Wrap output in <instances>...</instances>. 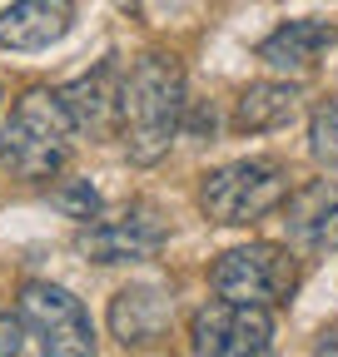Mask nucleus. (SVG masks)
<instances>
[{
    "instance_id": "obj_15",
    "label": "nucleus",
    "mask_w": 338,
    "mask_h": 357,
    "mask_svg": "<svg viewBox=\"0 0 338 357\" xmlns=\"http://www.w3.org/2000/svg\"><path fill=\"white\" fill-rule=\"evenodd\" d=\"M55 208L65 218H100V194L90 189V178H70L55 189Z\"/></svg>"
},
{
    "instance_id": "obj_13",
    "label": "nucleus",
    "mask_w": 338,
    "mask_h": 357,
    "mask_svg": "<svg viewBox=\"0 0 338 357\" xmlns=\"http://www.w3.org/2000/svg\"><path fill=\"white\" fill-rule=\"evenodd\" d=\"M293 114H299V89L288 79H259L234 100V129L239 134H269V129L288 124Z\"/></svg>"
},
{
    "instance_id": "obj_17",
    "label": "nucleus",
    "mask_w": 338,
    "mask_h": 357,
    "mask_svg": "<svg viewBox=\"0 0 338 357\" xmlns=\"http://www.w3.org/2000/svg\"><path fill=\"white\" fill-rule=\"evenodd\" d=\"M314 352H338V323H328V328L318 333V342H314Z\"/></svg>"
},
{
    "instance_id": "obj_11",
    "label": "nucleus",
    "mask_w": 338,
    "mask_h": 357,
    "mask_svg": "<svg viewBox=\"0 0 338 357\" xmlns=\"http://www.w3.org/2000/svg\"><path fill=\"white\" fill-rule=\"evenodd\" d=\"M333 45H338V30L328 20H288L259 45V60L279 75H309Z\"/></svg>"
},
{
    "instance_id": "obj_3",
    "label": "nucleus",
    "mask_w": 338,
    "mask_h": 357,
    "mask_svg": "<svg viewBox=\"0 0 338 357\" xmlns=\"http://www.w3.org/2000/svg\"><path fill=\"white\" fill-rule=\"evenodd\" d=\"M288 178L293 174L279 159H234V164H219V169H209L204 184H199V208L214 223L244 229V223L269 218L288 199Z\"/></svg>"
},
{
    "instance_id": "obj_12",
    "label": "nucleus",
    "mask_w": 338,
    "mask_h": 357,
    "mask_svg": "<svg viewBox=\"0 0 338 357\" xmlns=\"http://www.w3.org/2000/svg\"><path fill=\"white\" fill-rule=\"evenodd\" d=\"M169 323V298L159 288H124L115 303H110V328L124 347H145L164 333Z\"/></svg>"
},
{
    "instance_id": "obj_9",
    "label": "nucleus",
    "mask_w": 338,
    "mask_h": 357,
    "mask_svg": "<svg viewBox=\"0 0 338 357\" xmlns=\"http://www.w3.org/2000/svg\"><path fill=\"white\" fill-rule=\"evenodd\" d=\"M119 84H124V75L105 60L100 70L80 75L75 84L60 89V105H65L75 134H90V139H110V134H119Z\"/></svg>"
},
{
    "instance_id": "obj_14",
    "label": "nucleus",
    "mask_w": 338,
    "mask_h": 357,
    "mask_svg": "<svg viewBox=\"0 0 338 357\" xmlns=\"http://www.w3.org/2000/svg\"><path fill=\"white\" fill-rule=\"evenodd\" d=\"M309 154L318 169L338 174V95H328L309 119Z\"/></svg>"
},
{
    "instance_id": "obj_7",
    "label": "nucleus",
    "mask_w": 338,
    "mask_h": 357,
    "mask_svg": "<svg viewBox=\"0 0 338 357\" xmlns=\"http://www.w3.org/2000/svg\"><path fill=\"white\" fill-rule=\"evenodd\" d=\"M169 229H164V218L149 199H135L124 213L105 218V223H90L80 238V253L90 258V263H145L164 248Z\"/></svg>"
},
{
    "instance_id": "obj_8",
    "label": "nucleus",
    "mask_w": 338,
    "mask_h": 357,
    "mask_svg": "<svg viewBox=\"0 0 338 357\" xmlns=\"http://www.w3.org/2000/svg\"><path fill=\"white\" fill-rule=\"evenodd\" d=\"M284 234L304 253H333L338 248V184L333 178H314V184L293 189L284 204Z\"/></svg>"
},
{
    "instance_id": "obj_6",
    "label": "nucleus",
    "mask_w": 338,
    "mask_h": 357,
    "mask_svg": "<svg viewBox=\"0 0 338 357\" xmlns=\"http://www.w3.org/2000/svg\"><path fill=\"white\" fill-rule=\"evenodd\" d=\"M274 307L219 298L194 312L189 323V352L199 357H259L274 347Z\"/></svg>"
},
{
    "instance_id": "obj_18",
    "label": "nucleus",
    "mask_w": 338,
    "mask_h": 357,
    "mask_svg": "<svg viewBox=\"0 0 338 357\" xmlns=\"http://www.w3.org/2000/svg\"><path fill=\"white\" fill-rule=\"evenodd\" d=\"M115 6H119V10H140V6H145V0H115Z\"/></svg>"
},
{
    "instance_id": "obj_5",
    "label": "nucleus",
    "mask_w": 338,
    "mask_h": 357,
    "mask_svg": "<svg viewBox=\"0 0 338 357\" xmlns=\"http://www.w3.org/2000/svg\"><path fill=\"white\" fill-rule=\"evenodd\" d=\"M20 323L45 357H90L95 352L90 312L60 283H45V278L25 283L20 288Z\"/></svg>"
},
{
    "instance_id": "obj_4",
    "label": "nucleus",
    "mask_w": 338,
    "mask_h": 357,
    "mask_svg": "<svg viewBox=\"0 0 338 357\" xmlns=\"http://www.w3.org/2000/svg\"><path fill=\"white\" fill-rule=\"evenodd\" d=\"M209 283L219 298L234 303H259V307H284L299 288V263L284 243H244L214 258Z\"/></svg>"
},
{
    "instance_id": "obj_16",
    "label": "nucleus",
    "mask_w": 338,
    "mask_h": 357,
    "mask_svg": "<svg viewBox=\"0 0 338 357\" xmlns=\"http://www.w3.org/2000/svg\"><path fill=\"white\" fill-rule=\"evenodd\" d=\"M25 323L20 318H10V312H0V357H15V352H25Z\"/></svg>"
},
{
    "instance_id": "obj_2",
    "label": "nucleus",
    "mask_w": 338,
    "mask_h": 357,
    "mask_svg": "<svg viewBox=\"0 0 338 357\" xmlns=\"http://www.w3.org/2000/svg\"><path fill=\"white\" fill-rule=\"evenodd\" d=\"M70 139H75V124L60 105V95L50 89H25L10 109V124L0 134V159H6L20 178L30 184H45L55 178L70 159Z\"/></svg>"
},
{
    "instance_id": "obj_10",
    "label": "nucleus",
    "mask_w": 338,
    "mask_h": 357,
    "mask_svg": "<svg viewBox=\"0 0 338 357\" xmlns=\"http://www.w3.org/2000/svg\"><path fill=\"white\" fill-rule=\"evenodd\" d=\"M75 25L70 0H15L10 10H0V45L6 50H50L65 40Z\"/></svg>"
},
{
    "instance_id": "obj_1",
    "label": "nucleus",
    "mask_w": 338,
    "mask_h": 357,
    "mask_svg": "<svg viewBox=\"0 0 338 357\" xmlns=\"http://www.w3.org/2000/svg\"><path fill=\"white\" fill-rule=\"evenodd\" d=\"M184 124V70L175 55L149 50L119 84V139L135 164H159Z\"/></svg>"
}]
</instances>
